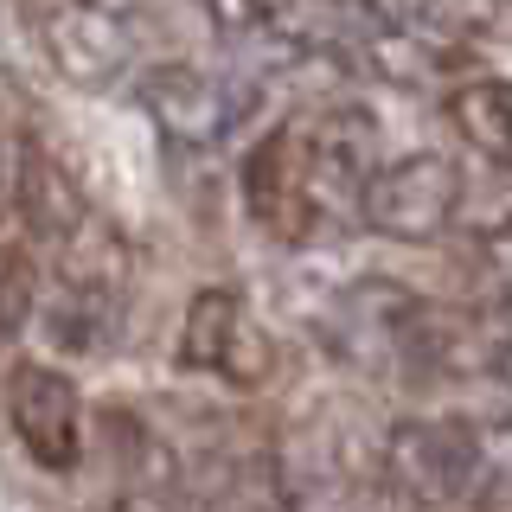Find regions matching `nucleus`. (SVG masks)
<instances>
[{"instance_id":"8","label":"nucleus","mask_w":512,"mask_h":512,"mask_svg":"<svg viewBox=\"0 0 512 512\" xmlns=\"http://www.w3.org/2000/svg\"><path fill=\"white\" fill-rule=\"evenodd\" d=\"M39 39L52 64L71 84H116V77L135 64V39H128V20L122 13H96V7H58V0H45L39 13Z\"/></svg>"},{"instance_id":"11","label":"nucleus","mask_w":512,"mask_h":512,"mask_svg":"<svg viewBox=\"0 0 512 512\" xmlns=\"http://www.w3.org/2000/svg\"><path fill=\"white\" fill-rule=\"evenodd\" d=\"M480 276H487V288L500 301H512V218L480 231Z\"/></svg>"},{"instance_id":"3","label":"nucleus","mask_w":512,"mask_h":512,"mask_svg":"<svg viewBox=\"0 0 512 512\" xmlns=\"http://www.w3.org/2000/svg\"><path fill=\"white\" fill-rule=\"evenodd\" d=\"M461 199H468V186H461V167L448 154H397L378 160L359 224L391 237V244H429L461 218Z\"/></svg>"},{"instance_id":"5","label":"nucleus","mask_w":512,"mask_h":512,"mask_svg":"<svg viewBox=\"0 0 512 512\" xmlns=\"http://www.w3.org/2000/svg\"><path fill=\"white\" fill-rule=\"evenodd\" d=\"M141 109L154 116L160 135L186 141V148H218L237 122L250 116V90L237 77H218L205 64H154L141 71Z\"/></svg>"},{"instance_id":"4","label":"nucleus","mask_w":512,"mask_h":512,"mask_svg":"<svg viewBox=\"0 0 512 512\" xmlns=\"http://www.w3.org/2000/svg\"><path fill=\"white\" fill-rule=\"evenodd\" d=\"M244 212H250V224L269 237V244H288V250L327 237L320 205H314V186H308V154H301L295 116L276 122L244 154Z\"/></svg>"},{"instance_id":"2","label":"nucleus","mask_w":512,"mask_h":512,"mask_svg":"<svg viewBox=\"0 0 512 512\" xmlns=\"http://www.w3.org/2000/svg\"><path fill=\"white\" fill-rule=\"evenodd\" d=\"M301 154H308V186L320 205V224L340 231V224H359L365 186L378 173V116L359 103H327L295 116Z\"/></svg>"},{"instance_id":"1","label":"nucleus","mask_w":512,"mask_h":512,"mask_svg":"<svg viewBox=\"0 0 512 512\" xmlns=\"http://www.w3.org/2000/svg\"><path fill=\"white\" fill-rule=\"evenodd\" d=\"M378 480L423 512L461 506L487 487V436L468 416H404L378 448Z\"/></svg>"},{"instance_id":"12","label":"nucleus","mask_w":512,"mask_h":512,"mask_svg":"<svg viewBox=\"0 0 512 512\" xmlns=\"http://www.w3.org/2000/svg\"><path fill=\"white\" fill-rule=\"evenodd\" d=\"M58 7H96V13H122V20H135L148 0H58Z\"/></svg>"},{"instance_id":"6","label":"nucleus","mask_w":512,"mask_h":512,"mask_svg":"<svg viewBox=\"0 0 512 512\" xmlns=\"http://www.w3.org/2000/svg\"><path fill=\"white\" fill-rule=\"evenodd\" d=\"M7 423H13V442L39 461L45 474H71L84 461V397L77 384L58 372V365H13L7 378Z\"/></svg>"},{"instance_id":"9","label":"nucleus","mask_w":512,"mask_h":512,"mask_svg":"<svg viewBox=\"0 0 512 512\" xmlns=\"http://www.w3.org/2000/svg\"><path fill=\"white\" fill-rule=\"evenodd\" d=\"M448 122L487 167L512 173V90L493 77H468V84L448 90Z\"/></svg>"},{"instance_id":"10","label":"nucleus","mask_w":512,"mask_h":512,"mask_svg":"<svg viewBox=\"0 0 512 512\" xmlns=\"http://www.w3.org/2000/svg\"><path fill=\"white\" fill-rule=\"evenodd\" d=\"M218 512H295L288 461H282V455H269V448L224 461V480H218Z\"/></svg>"},{"instance_id":"7","label":"nucleus","mask_w":512,"mask_h":512,"mask_svg":"<svg viewBox=\"0 0 512 512\" xmlns=\"http://www.w3.org/2000/svg\"><path fill=\"white\" fill-rule=\"evenodd\" d=\"M180 365L186 372H212L224 384H256L269 372V340L250 320L237 288H199L180 320Z\"/></svg>"}]
</instances>
